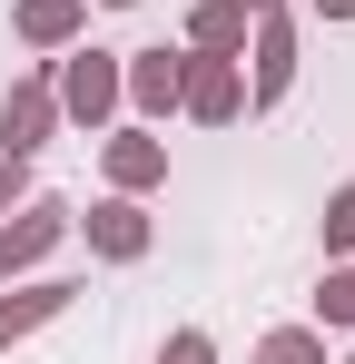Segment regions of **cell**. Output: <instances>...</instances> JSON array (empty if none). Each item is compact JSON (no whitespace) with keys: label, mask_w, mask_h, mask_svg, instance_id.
Instances as JSON below:
<instances>
[{"label":"cell","mask_w":355,"mask_h":364,"mask_svg":"<svg viewBox=\"0 0 355 364\" xmlns=\"http://www.w3.org/2000/svg\"><path fill=\"white\" fill-rule=\"evenodd\" d=\"M316 237H326V256H355V178L326 187V207H316Z\"/></svg>","instance_id":"cell-14"},{"label":"cell","mask_w":355,"mask_h":364,"mask_svg":"<svg viewBox=\"0 0 355 364\" xmlns=\"http://www.w3.org/2000/svg\"><path fill=\"white\" fill-rule=\"evenodd\" d=\"M69 217H79L69 197H40V187H30V197H20V207L0 217V286L40 276V266L59 256V246H69Z\"/></svg>","instance_id":"cell-2"},{"label":"cell","mask_w":355,"mask_h":364,"mask_svg":"<svg viewBox=\"0 0 355 364\" xmlns=\"http://www.w3.org/2000/svg\"><path fill=\"white\" fill-rule=\"evenodd\" d=\"M257 364H326V335L316 325H267L257 335Z\"/></svg>","instance_id":"cell-13"},{"label":"cell","mask_w":355,"mask_h":364,"mask_svg":"<svg viewBox=\"0 0 355 364\" xmlns=\"http://www.w3.org/2000/svg\"><path fill=\"white\" fill-rule=\"evenodd\" d=\"M178 79H187V50H118V89H128V119L138 128H158V119H178Z\"/></svg>","instance_id":"cell-6"},{"label":"cell","mask_w":355,"mask_h":364,"mask_svg":"<svg viewBox=\"0 0 355 364\" xmlns=\"http://www.w3.org/2000/svg\"><path fill=\"white\" fill-rule=\"evenodd\" d=\"M99 178L118 187V197H148V187H168V138L158 128H99Z\"/></svg>","instance_id":"cell-8"},{"label":"cell","mask_w":355,"mask_h":364,"mask_svg":"<svg viewBox=\"0 0 355 364\" xmlns=\"http://www.w3.org/2000/svg\"><path fill=\"white\" fill-rule=\"evenodd\" d=\"M50 99H59V128H118L128 89H118V50H59L50 60Z\"/></svg>","instance_id":"cell-1"},{"label":"cell","mask_w":355,"mask_h":364,"mask_svg":"<svg viewBox=\"0 0 355 364\" xmlns=\"http://www.w3.org/2000/svg\"><path fill=\"white\" fill-rule=\"evenodd\" d=\"M316 335H355V256H326L316 276Z\"/></svg>","instance_id":"cell-12"},{"label":"cell","mask_w":355,"mask_h":364,"mask_svg":"<svg viewBox=\"0 0 355 364\" xmlns=\"http://www.w3.org/2000/svg\"><path fill=\"white\" fill-rule=\"evenodd\" d=\"M247 109H277V99H287L296 89V20L287 10H257V20H247Z\"/></svg>","instance_id":"cell-7"},{"label":"cell","mask_w":355,"mask_h":364,"mask_svg":"<svg viewBox=\"0 0 355 364\" xmlns=\"http://www.w3.org/2000/svg\"><path fill=\"white\" fill-rule=\"evenodd\" d=\"M346 364H355V355H346Z\"/></svg>","instance_id":"cell-20"},{"label":"cell","mask_w":355,"mask_h":364,"mask_svg":"<svg viewBox=\"0 0 355 364\" xmlns=\"http://www.w3.org/2000/svg\"><path fill=\"white\" fill-rule=\"evenodd\" d=\"M306 10H316V20H355V0H306Z\"/></svg>","instance_id":"cell-17"},{"label":"cell","mask_w":355,"mask_h":364,"mask_svg":"<svg viewBox=\"0 0 355 364\" xmlns=\"http://www.w3.org/2000/svg\"><path fill=\"white\" fill-rule=\"evenodd\" d=\"M69 237H89L99 266H138L148 246H158V217H148V197H89V217H69Z\"/></svg>","instance_id":"cell-3"},{"label":"cell","mask_w":355,"mask_h":364,"mask_svg":"<svg viewBox=\"0 0 355 364\" xmlns=\"http://www.w3.org/2000/svg\"><path fill=\"white\" fill-rule=\"evenodd\" d=\"M20 197H30V158H10V148H0V217H10Z\"/></svg>","instance_id":"cell-16"},{"label":"cell","mask_w":355,"mask_h":364,"mask_svg":"<svg viewBox=\"0 0 355 364\" xmlns=\"http://www.w3.org/2000/svg\"><path fill=\"white\" fill-rule=\"evenodd\" d=\"M10 30H20V50L59 60V50H79V30H89V0H20V10H10Z\"/></svg>","instance_id":"cell-10"},{"label":"cell","mask_w":355,"mask_h":364,"mask_svg":"<svg viewBox=\"0 0 355 364\" xmlns=\"http://www.w3.org/2000/svg\"><path fill=\"white\" fill-rule=\"evenodd\" d=\"M178 119H197V128H227V119H247V60L187 50V79H178Z\"/></svg>","instance_id":"cell-4"},{"label":"cell","mask_w":355,"mask_h":364,"mask_svg":"<svg viewBox=\"0 0 355 364\" xmlns=\"http://www.w3.org/2000/svg\"><path fill=\"white\" fill-rule=\"evenodd\" d=\"M237 10H247V20H257V10H277V0H237Z\"/></svg>","instance_id":"cell-18"},{"label":"cell","mask_w":355,"mask_h":364,"mask_svg":"<svg viewBox=\"0 0 355 364\" xmlns=\"http://www.w3.org/2000/svg\"><path fill=\"white\" fill-rule=\"evenodd\" d=\"M158 364H217V335L207 325H178L168 345H158Z\"/></svg>","instance_id":"cell-15"},{"label":"cell","mask_w":355,"mask_h":364,"mask_svg":"<svg viewBox=\"0 0 355 364\" xmlns=\"http://www.w3.org/2000/svg\"><path fill=\"white\" fill-rule=\"evenodd\" d=\"M50 138H59V99H50V60H40V69H20L0 89V148L10 158H40Z\"/></svg>","instance_id":"cell-5"},{"label":"cell","mask_w":355,"mask_h":364,"mask_svg":"<svg viewBox=\"0 0 355 364\" xmlns=\"http://www.w3.org/2000/svg\"><path fill=\"white\" fill-rule=\"evenodd\" d=\"M187 50L247 60V10H237V0H197V10H187Z\"/></svg>","instance_id":"cell-11"},{"label":"cell","mask_w":355,"mask_h":364,"mask_svg":"<svg viewBox=\"0 0 355 364\" xmlns=\"http://www.w3.org/2000/svg\"><path fill=\"white\" fill-rule=\"evenodd\" d=\"M89 10H138V0H89Z\"/></svg>","instance_id":"cell-19"},{"label":"cell","mask_w":355,"mask_h":364,"mask_svg":"<svg viewBox=\"0 0 355 364\" xmlns=\"http://www.w3.org/2000/svg\"><path fill=\"white\" fill-rule=\"evenodd\" d=\"M69 305H79V286H69V276H30V286H0V355H10V345H30L40 325H59Z\"/></svg>","instance_id":"cell-9"}]
</instances>
